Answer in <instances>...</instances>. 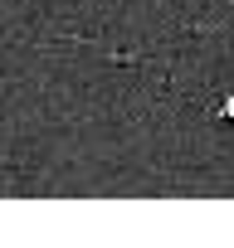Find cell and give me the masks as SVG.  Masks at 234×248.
<instances>
[{"instance_id": "1", "label": "cell", "mask_w": 234, "mask_h": 248, "mask_svg": "<svg viewBox=\"0 0 234 248\" xmlns=\"http://www.w3.org/2000/svg\"><path fill=\"white\" fill-rule=\"evenodd\" d=\"M219 117H224V122H234V97H224V107H219Z\"/></svg>"}]
</instances>
